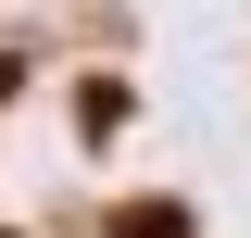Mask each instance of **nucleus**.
Masks as SVG:
<instances>
[{
  "label": "nucleus",
  "mask_w": 251,
  "mask_h": 238,
  "mask_svg": "<svg viewBox=\"0 0 251 238\" xmlns=\"http://www.w3.org/2000/svg\"><path fill=\"white\" fill-rule=\"evenodd\" d=\"M113 238H188V213H176V201H126V213H113Z\"/></svg>",
  "instance_id": "1"
},
{
  "label": "nucleus",
  "mask_w": 251,
  "mask_h": 238,
  "mask_svg": "<svg viewBox=\"0 0 251 238\" xmlns=\"http://www.w3.org/2000/svg\"><path fill=\"white\" fill-rule=\"evenodd\" d=\"M0 100H13V50H0Z\"/></svg>",
  "instance_id": "2"
}]
</instances>
